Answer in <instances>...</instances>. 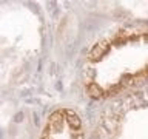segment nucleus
<instances>
[{
    "label": "nucleus",
    "instance_id": "nucleus-3",
    "mask_svg": "<svg viewBox=\"0 0 148 139\" xmlns=\"http://www.w3.org/2000/svg\"><path fill=\"white\" fill-rule=\"evenodd\" d=\"M40 139H85L82 120L71 108H59L46 120Z\"/></svg>",
    "mask_w": 148,
    "mask_h": 139
},
{
    "label": "nucleus",
    "instance_id": "nucleus-2",
    "mask_svg": "<svg viewBox=\"0 0 148 139\" xmlns=\"http://www.w3.org/2000/svg\"><path fill=\"white\" fill-rule=\"evenodd\" d=\"M92 139H148V83L114 97L100 113Z\"/></svg>",
    "mask_w": 148,
    "mask_h": 139
},
{
    "label": "nucleus",
    "instance_id": "nucleus-1",
    "mask_svg": "<svg viewBox=\"0 0 148 139\" xmlns=\"http://www.w3.org/2000/svg\"><path fill=\"white\" fill-rule=\"evenodd\" d=\"M83 85L96 99L117 97L148 83V28L127 26L91 48L83 63Z\"/></svg>",
    "mask_w": 148,
    "mask_h": 139
}]
</instances>
